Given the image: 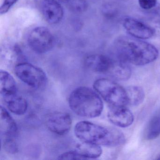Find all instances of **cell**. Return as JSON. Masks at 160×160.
<instances>
[{
  "label": "cell",
  "instance_id": "cell-8",
  "mask_svg": "<svg viewBox=\"0 0 160 160\" xmlns=\"http://www.w3.org/2000/svg\"><path fill=\"white\" fill-rule=\"evenodd\" d=\"M45 121L48 130L59 135L66 134L72 127V118L70 114L65 112L50 113L47 116Z\"/></svg>",
  "mask_w": 160,
  "mask_h": 160
},
{
  "label": "cell",
  "instance_id": "cell-22",
  "mask_svg": "<svg viewBox=\"0 0 160 160\" xmlns=\"http://www.w3.org/2000/svg\"><path fill=\"white\" fill-rule=\"evenodd\" d=\"M140 8L144 10H150L154 8L157 3V0H138Z\"/></svg>",
  "mask_w": 160,
  "mask_h": 160
},
{
  "label": "cell",
  "instance_id": "cell-1",
  "mask_svg": "<svg viewBox=\"0 0 160 160\" xmlns=\"http://www.w3.org/2000/svg\"><path fill=\"white\" fill-rule=\"evenodd\" d=\"M116 45L120 60L137 66L151 63L159 56V51L154 45L131 36L119 37Z\"/></svg>",
  "mask_w": 160,
  "mask_h": 160
},
{
  "label": "cell",
  "instance_id": "cell-2",
  "mask_svg": "<svg viewBox=\"0 0 160 160\" xmlns=\"http://www.w3.org/2000/svg\"><path fill=\"white\" fill-rule=\"evenodd\" d=\"M74 133L82 142L107 147L119 146L123 144L125 140L123 133L118 129L106 128L86 121L77 123Z\"/></svg>",
  "mask_w": 160,
  "mask_h": 160
},
{
  "label": "cell",
  "instance_id": "cell-18",
  "mask_svg": "<svg viewBox=\"0 0 160 160\" xmlns=\"http://www.w3.org/2000/svg\"><path fill=\"white\" fill-rule=\"evenodd\" d=\"M160 135V114L153 116L149 122L146 131V138L152 140Z\"/></svg>",
  "mask_w": 160,
  "mask_h": 160
},
{
  "label": "cell",
  "instance_id": "cell-5",
  "mask_svg": "<svg viewBox=\"0 0 160 160\" xmlns=\"http://www.w3.org/2000/svg\"><path fill=\"white\" fill-rule=\"evenodd\" d=\"M15 73L22 82L33 88H42L47 83V76L45 72L28 62L18 64L15 68Z\"/></svg>",
  "mask_w": 160,
  "mask_h": 160
},
{
  "label": "cell",
  "instance_id": "cell-27",
  "mask_svg": "<svg viewBox=\"0 0 160 160\" xmlns=\"http://www.w3.org/2000/svg\"><path fill=\"white\" fill-rule=\"evenodd\" d=\"M156 159H157V160H160V155H158V156H157V158H156Z\"/></svg>",
  "mask_w": 160,
  "mask_h": 160
},
{
  "label": "cell",
  "instance_id": "cell-21",
  "mask_svg": "<svg viewBox=\"0 0 160 160\" xmlns=\"http://www.w3.org/2000/svg\"><path fill=\"white\" fill-rule=\"evenodd\" d=\"M58 159L59 160H84L75 150L63 152L58 156Z\"/></svg>",
  "mask_w": 160,
  "mask_h": 160
},
{
  "label": "cell",
  "instance_id": "cell-13",
  "mask_svg": "<svg viewBox=\"0 0 160 160\" xmlns=\"http://www.w3.org/2000/svg\"><path fill=\"white\" fill-rule=\"evenodd\" d=\"M16 82L12 76L8 72H0V92L3 98L17 94Z\"/></svg>",
  "mask_w": 160,
  "mask_h": 160
},
{
  "label": "cell",
  "instance_id": "cell-16",
  "mask_svg": "<svg viewBox=\"0 0 160 160\" xmlns=\"http://www.w3.org/2000/svg\"><path fill=\"white\" fill-rule=\"evenodd\" d=\"M109 72L117 80L126 81L131 77L132 71L127 62L120 60L119 61L114 62Z\"/></svg>",
  "mask_w": 160,
  "mask_h": 160
},
{
  "label": "cell",
  "instance_id": "cell-7",
  "mask_svg": "<svg viewBox=\"0 0 160 160\" xmlns=\"http://www.w3.org/2000/svg\"><path fill=\"white\" fill-rule=\"evenodd\" d=\"M122 26L130 36L136 39L148 40L155 35L149 24L133 18H125L122 20Z\"/></svg>",
  "mask_w": 160,
  "mask_h": 160
},
{
  "label": "cell",
  "instance_id": "cell-20",
  "mask_svg": "<svg viewBox=\"0 0 160 160\" xmlns=\"http://www.w3.org/2000/svg\"><path fill=\"white\" fill-rule=\"evenodd\" d=\"M3 142V148L7 152L9 153H16L18 152V147L16 142L12 137H7Z\"/></svg>",
  "mask_w": 160,
  "mask_h": 160
},
{
  "label": "cell",
  "instance_id": "cell-19",
  "mask_svg": "<svg viewBox=\"0 0 160 160\" xmlns=\"http://www.w3.org/2000/svg\"><path fill=\"white\" fill-rule=\"evenodd\" d=\"M69 2L71 10L76 12H85L88 8L86 0H69Z\"/></svg>",
  "mask_w": 160,
  "mask_h": 160
},
{
  "label": "cell",
  "instance_id": "cell-4",
  "mask_svg": "<svg viewBox=\"0 0 160 160\" xmlns=\"http://www.w3.org/2000/svg\"><path fill=\"white\" fill-rule=\"evenodd\" d=\"M94 90L112 107L128 104L126 89L107 78H99L93 83Z\"/></svg>",
  "mask_w": 160,
  "mask_h": 160
},
{
  "label": "cell",
  "instance_id": "cell-11",
  "mask_svg": "<svg viewBox=\"0 0 160 160\" xmlns=\"http://www.w3.org/2000/svg\"><path fill=\"white\" fill-rule=\"evenodd\" d=\"M114 62L105 55L95 54L88 56L85 60V65L92 72L98 73L109 72Z\"/></svg>",
  "mask_w": 160,
  "mask_h": 160
},
{
  "label": "cell",
  "instance_id": "cell-25",
  "mask_svg": "<svg viewBox=\"0 0 160 160\" xmlns=\"http://www.w3.org/2000/svg\"><path fill=\"white\" fill-rule=\"evenodd\" d=\"M156 13L160 17V4L158 5L156 10Z\"/></svg>",
  "mask_w": 160,
  "mask_h": 160
},
{
  "label": "cell",
  "instance_id": "cell-9",
  "mask_svg": "<svg viewBox=\"0 0 160 160\" xmlns=\"http://www.w3.org/2000/svg\"><path fill=\"white\" fill-rule=\"evenodd\" d=\"M41 11L46 21L51 25L59 23L64 14L60 2L54 0H42Z\"/></svg>",
  "mask_w": 160,
  "mask_h": 160
},
{
  "label": "cell",
  "instance_id": "cell-3",
  "mask_svg": "<svg viewBox=\"0 0 160 160\" xmlns=\"http://www.w3.org/2000/svg\"><path fill=\"white\" fill-rule=\"evenodd\" d=\"M68 102L73 112L83 118H97L103 109V103L100 95L88 87L77 88L70 94Z\"/></svg>",
  "mask_w": 160,
  "mask_h": 160
},
{
  "label": "cell",
  "instance_id": "cell-26",
  "mask_svg": "<svg viewBox=\"0 0 160 160\" xmlns=\"http://www.w3.org/2000/svg\"><path fill=\"white\" fill-rule=\"evenodd\" d=\"M59 2H69V0H54Z\"/></svg>",
  "mask_w": 160,
  "mask_h": 160
},
{
  "label": "cell",
  "instance_id": "cell-12",
  "mask_svg": "<svg viewBox=\"0 0 160 160\" xmlns=\"http://www.w3.org/2000/svg\"><path fill=\"white\" fill-rule=\"evenodd\" d=\"M0 117V130L2 134L7 137L15 136L18 130L17 125L6 108L2 106Z\"/></svg>",
  "mask_w": 160,
  "mask_h": 160
},
{
  "label": "cell",
  "instance_id": "cell-17",
  "mask_svg": "<svg viewBox=\"0 0 160 160\" xmlns=\"http://www.w3.org/2000/svg\"><path fill=\"white\" fill-rule=\"evenodd\" d=\"M126 89L128 104L137 106L141 104L145 97L144 90L139 86H132L127 87Z\"/></svg>",
  "mask_w": 160,
  "mask_h": 160
},
{
  "label": "cell",
  "instance_id": "cell-6",
  "mask_svg": "<svg viewBox=\"0 0 160 160\" xmlns=\"http://www.w3.org/2000/svg\"><path fill=\"white\" fill-rule=\"evenodd\" d=\"M28 43L35 53L44 54L53 48L55 39L47 28L38 27L32 29L29 34Z\"/></svg>",
  "mask_w": 160,
  "mask_h": 160
},
{
  "label": "cell",
  "instance_id": "cell-15",
  "mask_svg": "<svg viewBox=\"0 0 160 160\" xmlns=\"http://www.w3.org/2000/svg\"><path fill=\"white\" fill-rule=\"evenodd\" d=\"M9 110L17 115H24L28 108L27 100L17 94L3 98Z\"/></svg>",
  "mask_w": 160,
  "mask_h": 160
},
{
  "label": "cell",
  "instance_id": "cell-14",
  "mask_svg": "<svg viewBox=\"0 0 160 160\" xmlns=\"http://www.w3.org/2000/svg\"><path fill=\"white\" fill-rule=\"evenodd\" d=\"M75 150L84 160L96 159L102 153L101 146L89 142H82L78 144Z\"/></svg>",
  "mask_w": 160,
  "mask_h": 160
},
{
  "label": "cell",
  "instance_id": "cell-10",
  "mask_svg": "<svg viewBox=\"0 0 160 160\" xmlns=\"http://www.w3.org/2000/svg\"><path fill=\"white\" fill-rule=\"evenodd\" d=\"M108 113V118L111 123L121 128L131 126L134 121L132 113L125 107H112Z\"/></svg>",
  "mask_w": 160,
  "mask_h": 160
},
{
  "label": "cell",
  "instance_id": "cell-23",
  "mask_svg": "<svg viewBox=\"0 0 160 160\" xmlns=\"http://www.w3.org/2000/svg\"><path fill=\"white\" fill-rule=\"evenodd\" d=\"M18 0H4L0 8L1 14H4L8 12L12 7L17 3Z\"/></svg>",
  "mask_w": 160,
  "mask_h": 160
},
{
  "label": "cell",
  "instance_id": "cell-24",
  "mask_svg": "<svg viewBox=\"0 0 160 160\" xmlns=\"http://www.w3.org/2000/svg\"><path fill=\"white\" fill-rule=\"evenodd\" d=\"M151 23L152 24H149L154 30L155 35L160 36V18L153 19Z\"/></svg>",
  "mask_w": 160,
  "mask_h": 160
}]
</instances>
